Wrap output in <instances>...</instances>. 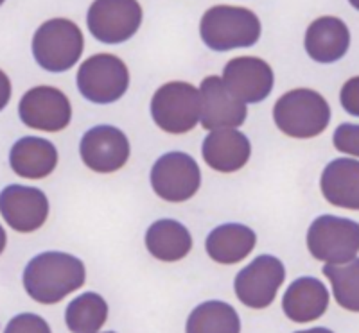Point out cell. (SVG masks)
Masks as SVG:
<instances>
[{
    "instance_id": "obj_1",
    "label": "cell",
    "mask_w": 359,
    "mask_h": 333,
    "mask_svg": "<svg viewBox=\"0 0 359 333\" xmlns=\"http://www.w3.org/2000/svg\"><path fill=\"white\" fill-rule=\"evenodd\" d=\"M85 265L67 253L47 251L34 256L24 271L27 294L41 305H54L74 290L81 289L86 280Z\"/></svg>"
},
{
    "instance_id": "obj_2",
    "label": "cell",
    "mask_w": 359,
    "mask_h": 333,
    "mask_svg": "<svg viewBox=\"0 0 359 333\" xmlns=\"http://www.w3.org/2000/svg\"><path fill=\"white\" fill-rule=\"evenodd\" d=\"M200 34L208 49L216 52L246 49L261 38V22L246 8L214 6L201 18Z\"/></svg>"
},
{
    "instance_id": "obj_3",
    "label": "cell",
    "mask_w": 359,
    "mask_h": 333,
    "mask_svg": "<svg viewBox=\"0 0 359 333\" xmlns=\"http://www.w3.org/2000/svg\"><path fill=\"white\" fill-rule=\"evenodd\" d=\"M273 118L278 129L291 139H313L331 122V108L318 92L298 88L275 102Z\"/></svg>"
},
{
    "instance_id": "obj_4",
    "label": "cell",
    "mask_w": 359,
    "mask_h": 333,
    "mask_svg": "<svg viewBox=\"0 0 359 333\" xmlns=\"http://www.w3.org/2000/svg\"><path fill=\"white\" fill-rule=\"evenodd\" d=\"M81 29L67 18H53L38 27L33 38V56L49 72H65L79 62L83 54Z\"/></svg>"
},
{
    "instance_id": "obj_5",
    "label": "cell",
    "mask_w": 359,
    "mask_h": 333,
    "mask_svg": "<svg viewBox=\"0 0 359 333\" xmlns=\"http://www.w3.org/2000/svg\"><path fill=\"white\" fill-rule=\"evenodd\" d=\"M307 248L327 265L347 264L359 253V224L345 217H318L307 232Z\"/></svg>"
},
{
    "instance_id": "obj_6",
    "label": "cell",
    "mask_w": 359,
    "mask_h": 333,
    "mask_svg": "<svg viewBox=\"0 0 359 333\" xmlns=\"http://www.w3.org/2000/svg\"><path fill=\"white\" fill-rule=\"evenodd\" d=\"M151 117L165 133H189L200 122V90L184 81L160 86L153 95Z\"/></svg>"
},
{
    "instance_id": "obj_7",
    "label": "cell",
    "mask_w": 359,
    "mask_h": 333,
    "mask_svg": "<svg viewBox=\"0 0 359 333\" xmlns=\"http://www.w3.org/2000/svg\"><path fill=\"white\" fill-rule=\"evenodd\" d=\"M130 72L114 54H97L83 62L78 70L79 94L94 104H111L126 94Z\"/></svg>"
},
{
    "instance_id": "obj_8",
    "label": "cell",
    "mask_w": 359,
    "mask_h": 333,
    "mask_svg": "<svg viewBox=\"0 0 359 333\" xmlns=\"http://www.w3.org/2000/svg\"><path fill=\"white\" fill-rule=\"evenodd\" d=\"M86 24L95 40L108 45L124 43L139 33L142 8L131 0H99L90 6Z\"/></svg>"
},
{
    "instance_id": "obj_9",
    "label": "cell",
    "mask_w": 359,
    "mask_h": 333,
    "mask_svg": "<svg viewBox=\"0 0 359 333\" xmlns=\"http://www.w3.org/2000/svg\"><path fill=\"white\" fill-rule=\"evenodd\" d=\"M201 172L196 160L185 153L160 156L151 169V187L168 203H184L200 190Z\"/></svg>"
},
{
    "instance_id": "obj_10",
    "label": "cell",
    "mask_w": 359,
    "mask_h": 333,
    "mask_svg": "<svg viewBox=\"0 0 359 333\" xmlns=\"http://www.w3.org/2000/svg\"><path fill=\"white\" fill-rule=\"evenodd\" d=\"M284 280V264L271 255H261L237 274L233 289L243 305L261 310L273 303Z\"/></svg>"
},
{
    "instance_id": "obj_11",
    "label": "cell",
    "mask_w": 359,
    "mask_h": 333,
    "mask_svg": "<svg viewBox=\"0 0 359 333\" xmlns=\"http://www.w3.org/2000/svg\"><path fill=\"white\" fill-rule=\"evenodd\" d=\"M18 115L31 129L57 133L70 124L72 106L62 90L54 86H36L20 99Z\"/></svg>"
},
{
    "instance_id": "obj_12",
    "label": "cell",
    "mask_w": 359,
    "mask_h": 333,
    "mask_svg": "<svg viewBox=\"0 0 359 333\" xmlns=\"http://www.w3.org/2000/svg\"><path fill=\"white\" fill-rule=\"evenodd\" d=\"M223 85L243 104H257L273 90V70L264 59L253 56L233 57L223 70Z\"/></svg>"
},
{
    "instance_id": "obj_13",
    "label": "cell",
    "mask_w": 359,
    "mask_h": 333,
    "mask_svg": "<svg viewBox=\"0 0 359 333\" xmlns=\"http://www.w3.org/2000/svg\"><path fill=\"white\" fill-rule=\"evenodd\" d=\"M79 155L88 169L99 174H110L126 165L130 142L118 127L95 126L81 139Z\"/></svg>"
},
{
    "instance_id": "obj_14",
    "label": "cell",
    "mask_w": 359,
    "mask_h": 333,
    "mask_svg": "<svg viewBox=\"0 0 359 333\" xmlns=\"http://www.w3.org/2000/svg\"><path fill=\"white\" fill-rule=\"evenodd\" d=\"M0 213L15 232L33 233L49 217V199L40 188L9 185L0 192Z\"/></svg>"
},
{
    "instance_id": "obj_15",
    "label": "cell",
    "mask_w": 359,
    "mask_h": 333,
    "mask_svg": "<svg viewBox=\"0 0 359 333\" xmlns=\"http://www.w3.org/2000/svg\"><path fill=\"white\" fill-rule=\"evenodd\" d=\"M246 104L229 94L216 76L203 79L200 86V122L207 131L236 129L246 120Z\"/></svg>"
},
{
    "instance_id": "obj_16",
    "label": "cell",
    "mask_w": 359,
    "mask_h": 333,
    "mask_svg": "<svg viewBox=\"0 0 359 333\" xmlns=\"http://www.w3.org/2000/svg\"><path fill=\"white\" fill-rule=\"evenodd\" d=\"M205 163L223 174H230L248 163L252 146L245 133L237 129L210 131L201 147Z\"/></svg>"
},
{
    "instance_id": "obj_17",
    "label": "cell",
    "mask_w": 359,
    "mask_h": 333,
    "mask_svg": "<svg viewBox=\"0 0 359 333\" xmlns=\"http://www.w3.org/2000/svg\"><path fill=\"white\" fill-rule=\"evenodd\" d=\"M306 50L318 63H334L341 59L351 45V33L345 22L336 17L316 18L306 33Z\"/></svg>"
},
{
    "instance_id": "obj_18",
    "label": "cell",
    "mask_w": 359,
    "mask_h": 333,
    "mask_svg": "<svg viewBox=\"0 0 359 333\" xmlns=\"http://www.w3.org/2000/svg\"><path fill=\"white\" fill-rule=\"evenodd\" d=\"M329 306V290L320 280L304 276L294 280L282 297V309L294 323L316 321Z\"/></svg>"
},
{
    "instance_id": "obj_19",
    "label": "cell",
    "mask_w": 359,
    "mask_h": 333,
    "mask_svg": "<svg viewBox=\"0 0 359 333\" xmlns=\"http://www.w3.org/2000/svg\"><path fill=\"white\" fill-rule=\"evenodd\" d=\"M9 165L20 178L41 179L53 174L57 165V150L53 142L38 136H24L9 153Z\"/></svg>"
},
{
    "instance_id": "obj_20",
    "label": "cell",
    "mask_w": 359,
    "mask_h": 333,
    "mask_svg": "<svg viewBox=\"0 0 359 333\" xmlns=\"http://www.w3.org/2000/svg\"><path fill=\"white\" fill-rule=\"evenodd\" d=\"M322 194L332 206L359 210V162L351 158L332 160L320 179Z\"/></svg>"
},
{
    "instance_id": "obj_21",
    "label": "cell",
    "mask_w": 359,
    "mask_h": 333,
    "mask_svg": "<svg viewBox=\"0 0 359 333\" xmlns=\"http://www.w3.org/2000/svg\"><path fill=\"white\" fill-rule=\"evenodd\" d=\"M257 235L245 224H223L208 233L205 248L217 264H239L253 251Z\"/></svg>"
},
{
    "instance_id": "obj_22",
    "label": "cell",
    "mask_w": 359,
    "mask_h": 333,
    "mask_svg": "<svg viewBox=\"0 0 359 333\" xmlns=\"http://www.w3.org/2000/svg\"><path fill=\"white\" fill-rule=\"evenodd\" d=\"M146 248L158 260L178 262L192 249V236L178 220L160 219L147 229Z\"/></svg>"
},
{
    "instance_id": "obj_23",
    "label": "cell",
    "mask_w": 359,
    "mask_h": 333,
    "mask_svg": "<svg viewBox=\"0 0 359 333\" xmlns=\"http://www.w3.org/2000/svg\"><path fill=\"white\" fill-rule=\"evenodd\" d=\"M187 333H241V321L229 303L207 301L191 312Z\"/></svg>"
},
{
    "instance_id": "obj_24",
    "label": "cell",
    "mask_w": 359,
    "mask_h": 333,
    "mask_svg": "<svg viewBox=\"0 0 359 333\" xmlns=\"http://www.w3.org/2000/svg\"><path fill=\"white\" fill-rule=\"evenodd\" d=\"M108 319V305L95 292H85L67 306L65 323L72 333H97Z\"/></svg>"
},
{
    "instance_id": "obj_25",
    "label": "cell",
    "mask_w": 359,
    "mask_h": 333,
    "mask_svg": "<svg viewBox=\"0 0 359 333\" xmlns=\"http://www.w3.org/2000/svg\"><path fill=\"white\" fill-rule=\"evenodd\" d=\"M323 274L331 281L338 305L359 312V258L341 265H325Z\"/></svg>"
},
{
    "instance_id": "obj_26",
    "label": "cell",
    "mask_w": 359,
    "mask_h": 333,
    "mask_svg": "<svg viewBox=\"0 0 359 333\" xmlns=\"http://www.w3.org/2000/svg\"><path fill=\"white\" fill-rule=\"evenodd\" d=\"M4 333H53L43 317L36 313H20L13 317Z\"/></svg>"
},
{
    "instance_id": "obj_27",
    "label": "cell",
    "mask_w": 359,
    "mask_h": 333,
    "mask_svg": "<svg viewBox=\"0 0 359 333\" xmlns=\"http://www.w3.org/2000/svg\"><path fill=\"white\" fill-rule=\"evenodd\" d=\"M332 142H334V147L339 153L359 158V126H355V124H341L334 131Z\"/></svg>"
},
{
    "instance_id": "obj_28",
    "label": "cell",
    "mask_w": 359,
    "mask_h": 333,
    "mask_svg": "<svg viewBox=\"0 0 359 333\" xmlns=\"http://www.w3.org/2000/svg\"><path fill=\"white\" fill-rule=\"evenodd\" d=\"M339 101H341L343 110L347 111L352 117H359V76L358 78L348 79L341 88L339 94Z\"/></svg>"
},
{
    "instance_id": "obj_29",
    "label": "cell",
    "mask_w": 359,
    "mask_h": 333,
    "mask_svg": "<svg viewBox=\"0 0 359 333\" xmlns=\"http://www.w3.org/2000/svg\"><path fill=\"white\" fill-rule=\"evenodd\" d=\"M9 99H11V83L8 76L0 70V111L8 106Z\"/></svg>"
},
{
    "instance_id": "obj_30",
    "label": "cell",
    "mask_w": 359,
    "mask_h": 333,
    "mask_svg": "<svg viewBox=\"0 0 359 333\" xmlns=\"http://www.w3.org/2000/svg\"><path fill=\"white\" fill-rule=\"evenodd\" d=\"M6 242H8V236H6L4 228H2V226H0V255H2V253H4V249H6Z\"/></svg>"
},
{
    "instance_id": "obj_31",
    "label": "cell",
    "mask_w": 359,
    "mask_h": 333,
    "mask_svg": "<svg viewBox=\"0 0 359 333\" xmlns=\"http://www.w3.org/2000/svg\"><path fill=\"white\" fill-rule=\"evenodd\" d=\"M297 333H334L331 330L327 328H311V330H304V332H297Z\"/></svg>"
},
{
    "instance_id": "obj_32",
    "label": "cell",
    "mask_w": 359,
    "mask_h": 333,
    "mask_svg": "<svg viewBox=\"0 0 359 333\" xmlns=\"http://www.w3.org/2000/svg\"><path fill=\"white\" fill-rule=\"evenodd\" d=\"M107 333H115V332H107Z\"/></svg>"
}]
</instances>
